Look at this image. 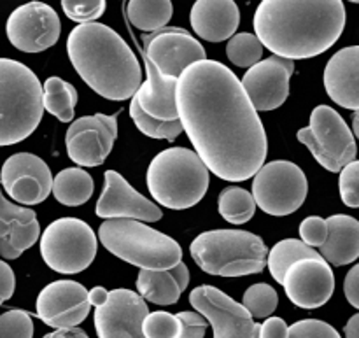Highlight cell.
<instances>
[{"instance_id": "484cf974", "label": "cell", "mask_w": 359, "mask_h": 338, "mask_svg": "<svg viewBox=\"0 0 359 338\" xmlns=\"http://www.w3.org/2000/svg\"><path fill=\"white\" fill-rule=\"evenodd\" d=\"M328 237L321 245V256L333 266H344L359 258V221L346 214L326 219Z\"/></svg>"}, {"instance_id": "1f68e13d", "label": "cell", "mask_w": 359, "mask_h": 338, "mask_svg": "<svg viewBox=\"0 0 359 338\" xmlns=\"http://www.w3.org/2000/svg\"><path fill=\"white\" fill-rule=\"evenodd\" d=\"M130 116H132L137 128L144 135L151 137V139H165L172 142V140H175L182 133V125L179 119H174V121H161V119L153 118V116L142 111V107H140L135 97H132V104H130Z\"/></svg>"}, {"instance_id": "603a6c76", "label": "cell", "mask_w": 359, "mask_h": 338, "mask_svg": "<svg viewBox=\"0 0 359 338\" xmlns=\"http://www.w3.org/2000/svg\"><path fill=\"white\" fill-rule=\"evenodd\" d=\"M189 21L200 39L221 42L235 35L241 25V11L235 0H196Z\"/></svg>"}, {"instance_id": "f1b7e54d", "label": "cell", "mask_w": 359, "mask_h": 338, "mask_svg": "<svg viewBox=\"0 0 359 338\" xmlns=\"http://www.w3.org/2000/svg\"><path fill=\"white\" fill-rule=\"evenodd\" d=\"M77 104V90L62 77H48L42 86V105L62 123L72 121Z\"/></svg>"}, {"instance_id": "7dc6e473", "label": "cell", "mask_w": 359, "mask_h": 338, "mask_svg": "<svg viewBox=\"0 0 359 338\" xmlns=\"http://www.w3.org/2000/svg\"><path fill=\"white\" fill-rule=\"evenodd\" d=\"M346 338H359V314H354L344 328Z\"/></svg>"}, {"instance_id": "60d3db41", "label": "cell", "mask_w": 359, "mask_h": 338, "mask_svg": "<svg viewBox=\"0 0 359 338\" xmlns=\"http://www.w3.org/2000/svg\"><path fill=\"white\" fill-rule=\"evenodd\" d=\"M177 319L181 321V332L177 338H203L205 337L209 321L196 312H179Z\"/></svg>"}, {"instance_id": "74e56055", "label": "cell", "mask_w": 359, "mask_h": 338, "mask_svg": "<svg viewBox=\"0 0 359 338\" xmlns=\"http://www.w3.org/2000/svg\"><path fill=\"white\" fill-rule=\"evenodd\" d=\"M339 188L342 202L347 207H359V160H353L340 170Z\"/></svg>"}, {"instance_id": "44dd1931", "label": "cell", "mask_w": 359, "mask_h": 338, "mask_svg": "<svg viewBox=\"0 0 359 338\" xmlns=\"http://www.w3.org/2000/svg\"><path fill=\"white\" fill-rule=\"evenodd\" d=\"M41 235L37 214L25 205H16L4 196L0 186V256L16 259L30 249Z\"/></svg>"}, {"instance_id": "e575fe53", "label": "cell", "mask_w": 359, "mask_h": 338, "mask_svg": "<svg viewBox=\"0 0 359 338\" xmlns=\"http://www.w3.org/2000/svg\"><path fill=\"white\" fill-rule=\"evenodd\" d=\"M181 321L168 312H147L142 321V333L146 338H177Z\"/></svg>"}, {"instance_id": "ab89813d", "label": "cell", "mask_w": 359, "mask_h": 338, "mask_svg": "<svg viewBox=\"0 0 359 338\" xmlns=\"http://www.w3.org/2000/svg\"><path fill=\"white\" fill-rule=\"evenodd\" d=\"M300 237L302 242H305L311 248H321L328 237V227L326 219L319 216H311L302 221L300 224Z\"/></svg>"}, {"instance_id": "f6af8a7d", "label": "cell", "mask_w": 359, "mask_h": 338, "mask_svg": "<svg viewBox=\"0 0 359 338\" xmlns=\"http://www.w3.org/2000/svg\"><path fill=\"white\" fill-rule=\"evenodd\" d=\"M107 298H109V291L102 286H97L93 288V290L88 291V300H90V304L93 305L95 309L102 307V305L107 302Z\"/></svg>"}, {"instance_id": "2e32d148", "label": "cell", "mask_w": 359, "mask_h": 338, "mask_svg": "<svg viewBox=\"0 0 359 338\" xmlns=\"http://www.w3.org/2000/svg\"><path fill=\"white\" fill-rule=\"evenodd\" d=\"M294 72V62L283 56L259 60L242 77V88L256 111H273L290 97V81Z\"/></svg>"}, {"instance_id": "836d02e7", "label": "cell", "mask_w": 359, "mask_h": 338, "mask_svg": "<svg viewBox=\"0 0 359 338\" xmlns=\"http://www.w3.org/2000/svg\"><path fill=\"white\" fill-rule=\"evenodd\" d=\"M242 305L248 309L252 318L266 319L276 312L279 305V295L270 284L259 283L245 290Z\"/></svg>"}, {"instance_id": "ba28073f", "label": "cell", "mask_w": 359, "mask_h": 338, "mask_svg": "<svg viewBox=\"0 0 359 338\" xmlns=\"http://www.w3.org/2000/svg\"><path fill=\"white\" fill-rule=\"evenodd\" d=\"M98 242L95 231L77 217H62L49 224L41 237L46 265L58 273H79L93 263Z\"/></svg>"}, {"instance_id": "d4e9b609", "label": "cell", "mask_w": 359, "mask_h": 338, "mask_svg": "<svg viewBox=\"0 0 359 338\" xmlns=\"http://www.w3.org/2000/svg\"><path fill=\"white\" fill-rule=\"evenodd\" d=\"M189 284V270L184 262L172 269H140L137 276V291L144 300L154 305H174Z\"/></svg>"}, {"instance_id": "9c48e42d", "label": "cell", "mask_w": 359, "mask_h": 338, "mask_svg": "<svg viewBox=\"0 0 359 338\" xmlns=\"http://www.w3.org/2000/svg\"><path fill=\"white\" fill-rule=\"evenodd\" d=\"M297 137L309 147L318 163L330 172H340L347 163L356 160L354 133L342 116L330 105H318L311 114V125L302 128Z\"/></svg>"}, {"instance_id": "bcb514c9", "label": "cell", "mask_w": 359, "mask_h": 338, "mask_svg": "<svg viewBox=\"0 0 359 338\" xmlns=\"http://www.w3.org/2000/svg\"><path fill=\"white\" fill-rule=\"evenodd\" d=\"M44 338H90L86 335V332H83L81 328H63V330H56V332L48 333Z\"/></svg>"}, {"instance_id": "b9f144b4", "label": "cell", "mask_w": 359, "mask_h": 338, "mask_svg": "<svg viewBox=\"0 0 359 338\" xmlns=\"http://www.w3.org/2000/svg\"><path fill=\"white\" fill-rule=\"evenodd\" d=\"M14 288H16V277H14L13 269L0 259V305L11 300V297L14 295Z\"/></svg>"}, {"instance_id": "3957f363", "label": "cell", "mask_w": 359, "mask_h": 338, "mask_svg": "<svg viewBox=\"0 0 359 338\" xmlns=\"http://www.w3.org/2000/svg\"><path fill=\"white\" fill-rule=\"evenodd\" d=\"M67 53L81 79L107 100H128L142 83L135 53L107 25H77L67 39Z\"/></svg>"}, {"instance_id": "5bb4252c", "label": "cell", "mask_w": 359, "mask_h": 338, "mask_svg": "<svg viewBox=\"0 0 359 338\" xmlns=\"http://www.w3.org/2000/svg\"><path fill=\"white\" fill-rule=\"evenodd\" d=\"M0 186L14 202L37 205L51 195L53 175L42 158L32 153H16L4 161Z\"/></svg>"}, {"instance_id": "c3c4849f", "label": "cell", "mask_w": 359, "mask_h": 338, "mask_svg": "<svg viewBox=\"0 0 359 338\" xmlns=\"http://www.w3.org/2000/svg\"><path fill=\"white\" fill-rule=\"evenodd\" d=\"M353 132L359 139V111H354L353 114Z\"/></svg>"}, {"instance_id": "83f0119b", "label": "cell", "mask_w": 359, "mask_h": 338, "mask_svg": "<svg viewBox=\"0 0 359 338\" xmlns=\"http://www.w3.org/2000/svg\"><path fill=\"white\" fill-rule=\"evenodd\" d=\"M172 13L170 0H130L126 6L128 21L142 32H156L167 27Z\"/></svg>"}, {"instance_id": "30bf717a", "label": "cell", "mask_w": 359, "mask_h": 338, "mask_svg": "<svg viewBox=\"0 0 359 338\" xmlns=\"http://www.w3.org/2000/svg\"><path fill=\"white\" fill-rule=\"evenodd\" d=\"M307 193L309 182L304 170L297 163L286 160L263 165L252 181L256 207L276 217L297 212L304 205Z\"/></svg>"}, {"instance_id": "9a60e30c", "label": "cell", "mask_w": 359, "mask_h": 338, "mask_svg": "<svg viewBox=\"0 0 359 338\" xmlns=\"http://www.w3.org/2000/svg\"><path fill=\"white\" fill-rule=\"evenodd\" d=\"M283 286L291 304L312 311L323 307L332 298L335 291V276L323 256L304 258L287 269Z\"/></svg>"}, {"instance_id": "8fae6325", "label": "cell", "mask_w": 359, "mask_h": 338, "mask_svg": "<svg viewBox=\"0 0 359 338\" xmlns=\"http://www.w3.org/2000/svg\"><path fill=\"white\" fill-rule=\"evenodd\" d=\"M189 304L209 321L214 338H259V326L242 304L214 286H198L189 293Z\"/></svg>"}, {"instance_id": "6da1fadb", "label": "cell", "mask_w": 359, "mask_h": 338, "mask_svg": "<svg viewBox=\"0 0 359 338\" xmlns=\"http://www.w3.org/2000/svg\"><path fill=\"white\" fill-rule=\"evenodd\" d=\"M179 121L209 172L248 181L265 165V126L241 79L216 60L191 63L177 79Z\"/></svg>"}, {"instance_id": "d590c367", "label": "cell", "mask_w": 359, "mask_h": 338, "mask_svg": "<svg viewBox=\"0 0 359 338\" xmlns=\"http://www.w3.org/2000/svg\"><path fill=\"white\" fill-rule=\"evenodd\" d=\"M34 323L28 312L11 309L0 316V338H32Z\"/></svg>"}, {"instance_id": "5b68a950", "label": "cell", "mask_w": 359, "mask_h": 338, "mask_svg": "<svg viewBox=\"0 0 359 338\" xmlns=\"http://www.w3.org/2000/svg\"><path fill=\"white\" fill-rule=\"evenodd\" d=\"M42 114V86L34 70L16 60L0 58V147L28 139Z\"/></svg>"}, {"instance_id": "7bdbcfd3", "label": "cell", "mask_w": 359, "mask_h": 338, "mask_svg": "<svg viewBox=\"0 0 359 338\" xmlns=\"http://www.w3.org/2000/svg\"><path fill=\"white\" fill-rule=\"evenodd\" d=\"M344 293H346L347 302L359 311V263L347 272L346 280H344Z\"/></svg>"}, {"instance_id": "681fc988", "label": "cell", "mask_w": 359, "mask_h": 338, "mask_svg": "<svg viewBox=\"0 0 359 338\" xmlns=\"http://www.w3.org/2000/svg\"><path fill=\"white\" fill-rule=\"evenodd\" d=\"M349 2H354V4H359V0H349Z\"/></svg>"}, {"instance_id": "8992f818", "label": "cell", "mask_w": 359, "mask_h": 338, "mask_svg": "<svg viewBox=\"0 0 359 338\" xmlns=\"http://www.w3.org/2000/svg\"><path fill=\"white\" fill-rule=\"evenodd\" d=\"M191 258L209 276L242 277L263 272L269 248L262 237L244 230H212L189 245Z\"/></svg>"}, {"instance_id": "277c9868", "label": "cell", "mask_w": 359, "mask_h": 338, "mask_svg": "<svg viewBox=\"0 0 359 338\" xmlns=\"http://www.w3.org/2000/svg\"><path fill=\"white\" fill-rule=\"evenodd\" d=\"M147 189L160 205L184 210L196 205L209 189V168L195 151L168 147L151 160Z\"/></svg>"}, {"instance_id": "d6986e66", "label": "cell", "mask_w": 359, "mask_h": 338, "mask_svg": "<svg viewBox=\"0 0 359 338\" xmlns=\"http://www.w3.org/2000/svg\"><path fill=\"white\" fill-rule=\"evenodd\" d=\"M147 312L146 300L135 291H111L107 302L95 311L98 338H146L142 321Z\"/></svg>"}, {"instance_id": "d6a6232c", "label": "cell", "mask_w": 359, "mask_h": 338, "mask_svg": "<svg viewBox=\"0 0 359 338\" xmlns=\"http://www.w3.org/2000/svg\"><path fill=\"white\" fill-rule=\"evenodd\" d=\"M263 44L256 34L242 32V34L231 35L226 46V56L231 63L242 69H249L258 63L263 56Z\"/></svg>"}, {"instance_id": "7a4b0ae2", "label": "cell", "mask_w": 359, "mask_h": 338, "mask_svg": "<svg viewBox=\"0 0 359 338\" xmlns=\"http://www.w3.org/2000/svg\"><path fill=\"white\" fill-rule=\"evenodd\" d=\"M344 28L342 0H262L255 13V32L263 48L290 60L323 55Z\"/></svg>"}, {"instance_id": "ee69618b", "label": "cell", "mask_w": 359, "mask_h": 338, "mask_svg": "<svg viewBox=\"0 0 359 338\" xmlns=\"http://www.w3.org/2000/svg\"><path fill=\"white\" fill-rule=\"evenodd\" d=\"M259 338H287V325L280 318H266L259 326Z\"/></svg>"}, {"instance_id": "ffe728a7", "label": "cell", "mask_w": 359, "mask_h": 338, "mask_svg": "<svg viewBox=\"0 0 359 338\" xmlns=\"http://www.w3.org/2000/svg\"><path fill=\"white\" fill-rule=\"evenodd\" d=\"M95 212L102 219L126 217V219H139L146 223L160 221L163 216L156 203L135 191L128 181L116 170H107L104 174V191L98 198Z\"/></svg>"}, {"instance_id": "f35d334b", "label": "cell", "mask_w": 359, "mask_h": 338, "mask_svg": "<svg viewBox=\"0 0 359 338\" xmlns=\"http://www.w3.org/2000/svg\"><path fill=\"white\" fill-rule=\"evenodd\" d=\"M287 338H340V333L325 321L304 319L287 326Z\"/></svg>"}, {"instance_id": "cb8c5ba5", "label": "cell", "mask_w": 359, "mask_h": 338, "mask_svg": "<svg viewBox=\"0 0 359 338\" xmlns=\"http://www.w3.org/2000/svg\"><path fill=\"white\" fill-rule=\"evenodd\" d=\"M144 63H146V76L147 79L140 83L139 90L133 97L137 98L139 105L144 112H147L153 118L161 119V121H174L179 119L177 104H175V90H177L179 77L167 76L161 72L146 55H144Z\"/></svg>"}, {"instance_id": "e0dca14e", "label": "cell", "mask_w": 359, "mask_h": 338, "mask_svg": "<svg viewBox=\"0 0 359 338\" xmlns=\"http://www.w3.org/2000/svg\"><path fill=\"white\" fill-rule=\"evenodd\" d=\"M144 55L163 74L179 77L191 63L205 60V49L182 28H160L142 37Z\"/></svg>"}, {"instance_id": "4fadbf2b", "label": "cell", "mask_w": 359, "mask_h": 338, "mask_svg": "<svg viewBox=\"0 0 359 338\" xmlns=\"http://www.w3.org/2000/svg\"><path fill=\"white\" fill-rule=\"evenodd\" d=\"M118 139L116 116L93 114L76 119L67 130V154L81 167H98L111 154Z\"/></svg>"}, {"instance_id": "7402d4cb", "label": "cell", "mask_w": 359, "mask_h": 338, "mask_svg": "<svg viewBox=\"0 0 359 338\" xmlns=\"http://www.w3.org/2000/svg\"><path fill=\"white\" fill-rule=\"evenodd\" d=\"M328 97L340 107L359 111V46H349L330 58L325 69Z\"/></svg>"}, {"instance_id": "4316f807", "label": "cell", "mask_w": 359, "mask_h": 338, "mask_svg": "<svg viewBox=\"0 0 359 338\" xmlns=\"http://www.w3.org/2000/svg\"><path fill=\"white\" fill-rule=\"evenodd\" d=\"M51 191L62 205L79 207L93 195V179L83 168H63L53 179Z\"/></svg>"}, {"instance_id": "f546056e", "label": "cell", "mask_w": 359, "mask_h": 338, "mask_svg": "<svg viewBox=\"0 0 359 338\" xmlns=\"http://www.w3.org/2000/svg\"><path fill=\"white\" fill-rule=\"evenodd\" d=\"M316 256L321 255L316 252L314 248L307 245L305 242L297 241V238H286V241H280L279 244L273 245L272 251H269V256H266V266H269L273 279L279 284H283V279L284 276H286L287 269H290L294 262L304 258H316Z\"/></svg>"}, {"instance_id": "8d00e7d4", "label": "cell", "mask_w": 359, "mask_h": 338, "mask_svg": "<svg viewBox=\"0 0 359 338\" xmlns=\"http://www.w3.org/2000/svg\"><path fill=\"white\" fill-rule=\"evenodd\" d=\"M105 6V0H62L65 16L79 25L97 21L104 14Z\"/></svg>"}, {"instance_id": "7c38bea8", "label": "cell", "mask_w": 359, "mask_h": 338, "mask_svg": "<svg viewBox=\"0 0 359 338\" xmlns=\"http://www.w3.org/2000/svg\"><path fill=\"white\" fill-rule=\"evenodd\" d=\"M6 32L11 44L20 51L41 53L58 42L62 23L51 6L34 0L11 13Z\"/></svg>"}, {"instance_id": "ac0fdd59", "label": "cell", "mask_w": 359, "mask_h": 338, "mask_svg": "<svg viewBox=\"0 0 359 338\" xmlns=\"http://www.w3.org/2000/svg\"><path fill=\"white\" fill-rule=\"evenodd\" d=\"M37 318L51 328L63 330L81 325L90 314L88 290L76 280H55L39 293Z\"/></svg>"}, {"instance_id": "52a82bcc", "label": "cell", "mask_w": 359, "mask_h": 338, "mask_svg": "<svg viewBox=\"0 0 359 338\" xmlns=\"http://www.w3.org/2000/svg\"><path fill=\"white\" fill-rule=\"evenodd\" d=\"M98 238L111 255L139 269L163 270L182 262V249L174 238L139 219H105Z\"/></svg>"}, {"instance_id": "4dcf8cb0", "label": "cell", "mask_w": 359, "mask_h": 338, "mask_svg": "<svg viewBox=\"0 0 359 338\" xmlns=\"http://www.w3.org/2000/svg\"><path fill=\"white\" fill-rule=\"evenodd\" d=\"M217 210L231 224H245L256 212V202L252 193L241 186H228L219 193Z\"/></svg>"}]
</instances>
